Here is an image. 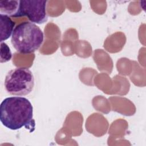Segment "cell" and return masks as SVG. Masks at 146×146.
I'll use <instances>...</instances> for the list:
<instances>
[{
	"label": "cell",
	"mask_w": 146,
	"mask_h": 146,
	"mask_svg": "<svg viewBox=\"0 0 146 146\" xmlns=\"http://www.w3.org/2000/svg\"><path fill=\"white\" fill-rule=\"evenodd\" d=\"M0 120L8 129L18 130L24 127L33 132L35 124L32 104L22 96L5 98L0 105Z\"/></svg>",
	"instance_id": "obj_1"
},
{
	"label": "cell",
	"mask_w": 146,
	"mask_h": 146,
	"mask_svg": "<svg viewBox=\"0 0 146 146\" xmlns=\"http://www.w3.org/2000/svg\"><path fill=\"white\" fill-rule=\"evenodd\" d=\"M44 42V34L35 23L25 21L17 25L13 32L11 42L21 54H27L38 50Z\"/></svg>",
	"instance_id": "obj_2"
},
{
	"label": "cell",
	"mask_w": 146,
	"mask_h": 146,
	"mask_svg": "<svg viewBox=\"0 0 146 146\" xmlns=\"http://www.w3.org/2000/svg\"><path fill=\"white\" fill-rule=\"evenodd\" d=\"M33 72L27 68L17 67L10 70L4 80L5 90L14 96H25L30 94L34 87Z\"/></svg>",
	"instance_id": "obj_3"
},
{
	"label": "cell",
	"mask_w": 146,
	"mask_h": 146,
	"mask_svg": "<svg viewBox=\"0 0 146 146\" xmlns=\"http://www.w3.org/2000/svg\"><path fill=\"white\" fill-rule=\"evenodd\" d=\"M47 1L21 0L19 1L18 17H27L34 23L42 24L47 21L46 13Z\"/></svg>",
	"instance_id": "obj_4"
},
{
	"label": "cell",
	"mask_w": 146,
	"mask_h": 146,
	"mask_svg": "<svg viewBox=\"0 0 146 146\" xmlns=\"http://www.w3.org/2000/svg\"><path fill=\"white\" fill-rule=\"evenodd\" d=\"M15 22L10 18V17L0 14V42L9 39L12 35L14 29Z\"/></svg>",
	"instance_id": "obj_5"
},
{
	"label": "cell",
	"mask_w": 146,
	"mask_h": 146,
	"mask_svg": "<svg viewBox=\"0 0 146 146\" xmlns=\"http://www.w3.org/2000/svg\"><path fill=\"white\" fill-rule=\"evenodd\" d=\"M19 1H1L0 14L12 17H18Z\"/></svg>",
	"instance_id": "obj_6"
},
{
	"label": "cell",
	"mask_w": 146,
	"mask_h": 146,
	"mask_svg": "<svg viewBox=\"0 0 146 146\" xmlns=\"http://www.w3.org/2000/svg\"><path fill=\"white\" fill-rule=\"evenodd\" d=\"M12 54L9 46L5 42H1L0 62L1 63L7 62L11 60Z\"/></svg>",
	"instance_id": "obj_7"
}]
</instances>
